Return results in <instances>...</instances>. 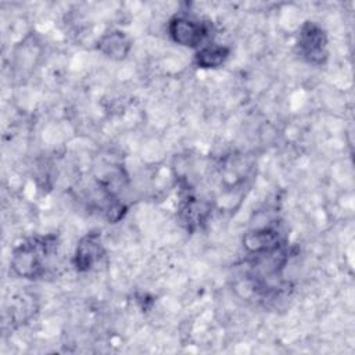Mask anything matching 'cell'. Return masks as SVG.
Listing matches in <instances>:
<instances>
[{"label": "cell", "mask_w": 355, "mask_h": 355, "mask_svg": "<svg viewBox=\"0 0 355 355\" xmlns=\"http://www.w3.org/2000/svg\"><path fill=\"white\" fill-rule=\"evenodd\" d=\"M230 49L220 44H207L202 46L194 57V62L197 67L208 69V68H218L220 67L229 57Z\"/></svg>", "instance_id": "cell-7"}, {"label": "cell", "mask_w": 355, "mask_h": 355, "mask_svg": "<svg viewBox=\"0 0 355 355\" xmlns=\"http://www.w3.org/2000/svg\"><path fill=\"white\" fill-rule=\"evenodd\" d=\"M168 32L172 40L184 47H198L211 33L208 21L190 15H175L168 24Z\"/></svg>", "instance_id": "cell-2"}, {"label": "cell", "mask_w": 355, "mask_h": 355, "mask_svg": "<svg viewBox=\"0 0 355 355\" xmlns=\"http://www.w3.org/2000/svg\"><path fill=\"white\" fill-rule=\"evenodd\" d=\"M130 46L129 37L121 31L107 32L97 42V49L112 60H123L129 54Z\"/></svg>", "instance_id": "cell-6"}, {"label": "cell", "mask_w": 355, "mask_h": 355, "mask_svg": "<svg viewBox=\"0 0 355 355\" xmlns=\"http://www.w3.org/2000/svg\"><path fill=\"white\" fill-rule=\"evenodd\" d=\"M104 248L100 232L94 230L80 239L73 254V266L78 272L90 270L103 257Z\"/></svg>", "instance_id": "cell-5"}, {"label": "cell", "mask_w": 355, "mask_h": 355, "mask_svg": "<svg viewBox=\"0 0 355 355\" xmlns=\"http://www.w3.org/2000/svg\"><path fill=\"white\" fill-rule=\"evenodd\" d=\"M57 236H35L15 247L11 257V269L25 279L44 276L51 258L57 252Z\"/></svg>", "instance_id": "cell-1"}, {"label": "cell", "mask_w": 355, "mask_h": 355, "mask_svg": "<svg viewBox=\"0 0 355 355\" xmlns=\"http://www.w3.org/2000/svg\"><path fill=\"white\" fill-rule=\"evenodd\" d=\"M243 245L251 255H261L286 247V237L277 226H263L244 234Z\"/></svg>", "instance_id": "cell-4"}, {"label": "cell", "mask_w": 355, "mask_h": 355, "mask_svg": "<svg viewBox=\"0 0 355 355\" xmlns=\"http://www.w3.org/2000/svg\"><path fill=\"white\" fill-rule=\"evenodd\" d=\"M297 46L301 57L313 65H322L327 60L326 32L315 22L306 21L298 33Z\"/></svg>", "instance_id": "cell-3"}]
</instances>
